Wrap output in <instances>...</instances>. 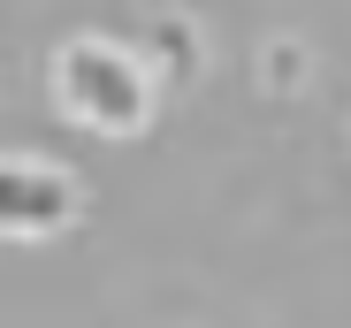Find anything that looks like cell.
Instances as JSON below:
<instances>
[{
	"mask_svg": "<svg viewBox=\"0 0 351 328\" xmlns=\"http://www.w3.org/2000/svg\"><path fill=\"white\" fill-rule=\"evenodd\" d=\"M153 69L138 62V53L107 46V38H69L62 53H53V99H62V115L99 130V138H130L145 130L153 115Z\"/></svg>",
	"mask_w": 351,
	"mask_h": 328,
	"instance_id": "obj_1",
	"label": "cell"
},
{
	"mask_svg": "<svg viewBox=\"0 0 351 328\" xmlns=\"http://www.w3.org/2000/svg\"><path fill=\"white\" fill-rule=\"evenodd\" d=\"M77 222V184L46 160H0V237H53Z\"/></svg>",
	"mask_w": 351,
	"mask_h": 328,
	"instance_id": "obj_2",
	"label": "cell"
}]
</instances>
